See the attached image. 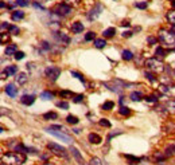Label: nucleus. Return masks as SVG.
<instances>
[{"label": "nucleus", "mask_w": 175, "mask_h": 165, "mask_svg": "<svg viewBox=\"0 0 175 165\" xmlns=\"http://www.w3.org/2000/svg\"><path fill=\"white\" fill-rule=\"evenodd\" d=\"M26 161V154L20 152H10L3 154V162L8 165H20Z\"/></svg>", "instance_id": "nucleus-1"}, {"label": "nucleus", "mask_w": 175, "mask_h": 165, "mask_svg": "<svg viewBox=\"0 0 175 165\" xmlns=\"http://www.w3.org/2000/svg\"><path fill=\"white\" fill-rule=\"evenodd\" d=\"M159 40L162 42L166 47L175 48V32L174 31L160 30L159 31Z\"/></svg>", "instance_id": "nucleus-2"}, {"label": "nucleus", "mask_w": 175, "mask_h": 165, "mask_svg": "<svg viewBox=\"0 0 175 165\" xmlns=\"http://www.w3.org/2000/svg\"><path fill=\"white\" fill-rule=\"evenodd\" d=\"M146 66L148 67L151 71H154V73H162V71H164V64H163V62L159 60L158 58H150V59H147Z\"/></svg>", "instance_id": "nucleus-3"}, {"label": "nucleus", "mask_w": 175, "mask_h": 165, "mask_svg": "<svg viewBox=\"0 0 175 165\" xmlns=\"http://www.w3.org/2000/svg\"><path fill=\"white\" fill-rule=\"evenodd\" d=\"M46 132H47V133H50V134H53L54 137L59 138L61 141H64V142H66V144H70L71 141H73L71 138H70L69 134L64 133V130H57V129H51V127H47V129H46Z\"/></svg>", "instance_id": "nucleus-4"}, {"label": "nucleus", "mask_w": 175, "mask_h": 165, "mask_svg": "<svg viewBox=\"0 0 175 165\" xmlns=\"http://www.w3.org/2000/svg\"><path fill=\"white\" fill-rule=\"evenodd\" d=\"M47 148L50 149V152H53L55 156H59V157H66L67 156V152L64 146L58 145V144H55V142H49Z\"/></svg>", "instance_id": "nucleus-5"}, {"label": "nucleus", "mask_w": 175, "mask_h": 165, "mask_svg": "<svg viewBox=\"0 0 175 165\" xmlns=\"http://www.w3.org/2000/svg\"><path fill=\"white\" fill-rule=\"evenodd\" d=\"M45 74H46V76H47L51 82H55V81L58 79V76L61 75V69H59V67H55V66L47 67V69L45 70Z\"/></svg>", "instance_id": "nucleus-6"}, {"label": "nucleus", "mask_w": 175, "mask_h": 165, "mask_svg": "<svg viewBox=\"0 0 175 165\" xmlns=\"http://www.w3.org/2000/svg\"><path fill=\"white\" fill-rule=\"evenodd\" d=\"M54 12L59 16H67L71 13V7L67 6V4L62 3V4H57L54 8Z\"/></svg>", "instance_id": "nucleus-7"}, {"label": "nucleus", "mask_w": 175, "mask_h": 165, "mask_svg": "<svg viewBox=\"0 0 175 165\" xmlns=\"http://www.w3.org/2000/svg\"><path fill=\"white\" fill-rule=\"evenodd\" d=\"M102 11H104V6H102L101 3H97V4H96V6L92 8V10H90V12L88 13V19H89V20L97 19V18L101 15Z\"/></svg>", "instance_id": "nucleus-8"}, {"label": "nucleus", "mask_w": 175, "mask_h": 165, "mask_svg": "<svg viewBox=\"0 0 175 165\" xmlns=\"http://www.w3.org/2000/svg\"><path fill=\"white\" fill-rule=\"evenodd\" d=\"M54 38L57 39L58 43H61V45H69L70 43V38L67 35H65V34H62V32H54Z\"/></svg>", "instance_id": "nucleus-9"}, {"label": "nucleus", "mask_w": 175, "mask_h": 165, "mask_svg": "<svg viewBox=\"0 0 175 165\" xmlns=\"http://www.w3.org/2000/svg\"><path fill=\"white\" fill-rule=\"evenodd\" d=\"M104 86H105V87H108L109 90H112V91L117 93V94H120V93L123 91V89H124V87H121V86L116 85L115 81H113V82H104Z\"/></svg>", "instance_id": "nucleus-10"}, {"label": "nucleus", "mask_w": 175, "mask_h": 165, "mask_svg": "<svg viewBox=\"0 0 175 165\" xmlns=\"http://www.w3.org/2000/svg\"><path fill=\"white\" fill-rule=\"evenodd\" d=\"M6 93L10 95L11 98H15L16 95H18V87L15 85H12V83H10V85L6 86Z\"/></svg>", "instance_id": "nucleus-11"}, {"label": "nucleus", "mask_w": 175, "mask_h": 165, "mask_svg": "<svg viewBox=\"0 0 175 165\" xmlns=\"http://www.w3.org/2000/svg\"><path fill=\"white\" fill-rule=\"evenodd\" d=\"M84 31V24L81 22H74L71 24V32L73 34H81Z\"/></svg>", "instance_id": "nucleus-12"}, {"label": "nucleus", "mask_w": 175, "mask_h": 165, "mask_svg": "<svg viewBox=\"0 0 175 165\" xmlns=\"http://www.w3.org/2000/svg\"><path fill=\"white\" fill-rule=\"evenodd\" d=\"M35 101V97L34 95H23L22 98H20V102H22L23 105H32Z\"/></svg>", "instance_id": "nucleus-13"}, {"label": "nucleus", "mask_w": 175, "mask_h": 165, "mask_svg": "<svg viewBox=\"0 0 175 165\" xmlns=\"http://www.w3.org/2000/svg\"><path fill=\"white\" fill-rule=\"evenodd\" d=\"M27 79H29V76H27L26 73H19L16 75V83H18V85H24V83L27 82Z\"/></svg>", "instance_id": "nucleus-14"}, {"label": "nucleus", "mask_w": 175, "mask_h": 165, "mask_svg": "<svg viewBox=\"0 0 175 165\" xmlns=\"http://www.w3.org/2000/svg\"><path fill=\"white\" fill-rule=\"evenodd\" d=\"M71 153H73V156L77 159V161H78V164L80 165H84V159L82 156L80 154V152H78V149L77 148H74V146H71Z\"/></svg>", "instance_id": "nucleus-15"}, {"label": "nucleus", "mask_w": 175, "mask_h": 165, "mask_svg": "<svg viewBox=\"0 0 175 165\" xmlns=\"http://www.w3.org/2000/svg\"><path fill=\"white\" fill-rule=\"evenodd\" d=\"M88 140H89L92 144H100L102 141L101 137H100L99 134H96V133H90L89 136H88Z\"/></svg>", "instance_id": "nucleus-16"}, {"label": "nucleus", "mask_w": 175, "mask_h": 165, "mask_svg": "<svg viewBox=\"0 0 175 165\" xmlns=\"http://www.w3.org/2000/svg\"><path fill=\"white\" fill-rule=\"evenodd\" d=\"M129 97H131V99L135 101V102H139V101L143 99V95H141V93H139V91H132Z\"/></svg>", "instance_id": "nucleus-17"}, {"label": "nucleus", "mask_w": 175, "mask_h": 165, "mask_svg": "<svg viewBox=\"0 0 175 165\" xmlns=\"http://www.w3.org/2000/svg\"><path fill=\"white\" fill-rule=\"evenodd\" d=\"M155 55H156V58L163 59V58L167 57V52H166V50L163 47H158V48H156V51H155Z\"/></svg>", "instance_id": "nucleus-18"}, {"label": "nucleus", "mask_w": 175, "mask_h": 165, "mask_svg": "<svg viewBox=\"0 0 175 165\" xmlns=\"http://www.w3.org/2000/svg\"><path fill=\"white\" fill-rule=\"evenodd\" d=\"M24 18V12L23 11H14L12 12V20H22Z\"/></svg>", "instance_id": "nucleus-19"}, {"label": "nucleus", "mask_w": 175, "mask_h": 165, "mask_svg": "<svg viewBox=\"0 0 175 165\" xmlns=\"http://www.w3.org/2000/svg\"><path fill=\"white\" fill-rule=\"evenodd\" d=\"M166 109H167L169 113L175 114V101H169L167 102V103H166Z\"/></svg>", "instance_id": "nucleus-20"}, {"label": "nucleus", "mask_w": 175, "mask_h": 165, "mask_svg": "<svg viewBox=\"0 0 175 165\" xmlns=\"http://www.w3.org/2000/svg\"><path fill=\"white\" fill-rule=\"evenodd\" d=\"M121 57H123V59H124V60H132V59H134V54H132L129 50H124V51H123V52H121Z\"/></svg>", "instance_id": "nucleus-21"}, {"label": "nucleus", "mask_w": 175, "mask_h": 165, "mask_svg": "<svg viewBox=\"0 0 175 165\" xmlns=\"http://www.w3.org/2000/svg\"><path fill=\"white\" fill-rule=\"evenodd\" d=\"M115 34H116V28H115V27H109V28H106L104 31V36H105V38H112Z\"/></svg>", "instance_id": "nucleus-22"}, {"label": "nucleus", "mask_w": 175, "mask_h": 165, "mask_svg": "<svg viewBox=\"0 0 175 165\" xmlns=\"http://www.w3.org/2000/svg\"><path fill=\"white\" fill-rule=\"evenodd\" d=\"M4 73H6L7 75H15V74L18 73V66H8Z\"/></svg>", "instance_id": "nucleus-23"}, {"label": "nucleus", "mask_w": 175, "mask_h": 165, "mask_svg": "<svg viewBox=\"0 0 175 165\" xmlns=\"http://www.w3.org/2000/svg\"><path fill=\"white\" fill-rule=\"evenodd\" d=\"M18 51H16V46H8V47L6 48V55L7 57H11V55H15Z\"/></svg>", "instance_id": "nucleus-24"}, {"label": "nucleus", "mask_w": 175, "mask_h": 165, "mask_svg": "<svg viewBox=\"0 0 175 165\" xmlns=\"http://www.w3.org/2000/svg\"><path fill=\"white\" fill-rule=\"evenodd\" d=\"M43 118H45V120H57L58 114L55 113V111H49V113H45V114H43Z\"/></svg>", "instance_id": "nucleus-25"}, {"label": "nucleus", "mask_w": 175, "mask_h": 165, "mask_svg": "<svg viewBox=\"0 0 175 165\" xmlns=\"http://www.w3.org/2000/svg\"><path fill=\"white\" fill-rule=\"evenodd\" d=\"M167 20H169L172 25H175V10L169 11V13H167Z\"/></svg>", "instance_id": "nucleus-26"}, {"label": "nucleus", "mask_w": 175, "mask_h": 165, "mask_svg": "<svg viewBox=\"0 0 175 165\" xmlns=\"http://www.w3.org/2000/svg\"><path fill=\"white\" fill-rule=\"evenodd\" d=\"M94 46L97 48H104L105 46H106V42H105L104 39H96V40H94Z\"/></svg>", "instance_id": "nucleus-27"}, {"label": "nucleus", "mask_w": 175, "mask_h": 165, "mask_svg": "<svg viewBox=\"0 0 175 165\" xmlns=\"http://www.w3.org/2000/svg\"><path fill=\"white\" fill-rule=\"evenodd\" d=\"M113 106H115V103H113L112 101H106V102L102 103L101 108L104 109V110H111V109H113Z\"/></svg>", "instance_id": "nucleus-28"}, {"label": "nucleus", "mask_w": 175, "mask_h": 165, "mask_svg": "<svg viewBox=\"0 0 175 165\" xmlns=\"http://www.w3.org/2000/svg\"><path fill=\"white\" fill-rule=\"evenodd\" d=\"M66 121L69 122V124H71V125H76V124H78V118L76 117V115H67L66 117Z\"/></svg>", "instance_id": "nucleus-29"}, {"label": "nucleus", "mask_w": 175, "mask_h": 165, "mask_svg": "<svg viewBox=\"0 0 175 165\" xmlns=\"http://www.w3.org/2000/svg\"><path fill=\"white\" fill-rule=\"evenodd\" d=\"M41 98L45 99V101H49V99L53 98V93H50V91H43V93L41 94Z\"/></svg>", "instance_id": "nucleus-30"}, {"label": "nucleus", "mask_w": 175, "mask_h": 165, "mask_svg": "<svg viewBox=\"0 0 175 165\" xmlns=\"http://www.w3.org/2000/svg\"><path fill=\"white\" fill-rule=\"evenodd\" d=\"M70 74H71L73 76H76L77 79H80L81 82H85V78H84V75H82V74L77 73V71H74V70H73V71H70Z\"/></svg>", "instance_id": "nucleus-31"}, {"label": "nucleus", "mask_w": 175, "mask_h": 165, "mask_svg": "<svg viewBox=\"0 0 175 165\" xmlns=\"http://www.w3.org/2000/svg\"><path fill=\"white\" fill-rule=\"evenodd\" d=\"M125 159L129 160L131 164H139V162H140V159H137V157H134V156H129V154L125 156Z\"/></svg>", "instance_id": "nucleus-32"}, {"label": "nucleus", "mask_w": 175, "mask_h": 165, "mask_svg": "<svg viewBox=\"0 0 175 165\" xmlns=\"http://www.w3.org/2000/svg\"><path fill=\"white\" fill-rule=\"evenodd\" d=\"M135 7L139 8V10H146L147 7H148V3L147 1H140V3H135Z\"/></svg>", "instance_id": "nucleus-33"}, {"label": "nucleus", "mask_w": 175, "mask_h": 165, "mask_svg": "<svg viewBox=\"0 0 175 165\" xmlns=\"http://www.w3.org/2000/svg\"><path fill=\"white\" fill-rule=\"evenodd\" d=\"M120 114H123V115H129V114H131L129 108H127V106H121V108H120Z\"/></svg>", "instance_id": "nucleus-34"}, {"label": "nucleus", "mask_w": 175, "mask_h": 165, "mask_svg": "<svg viewBox=\"0 0 175 165\" xmlns=\"http://www.w3.org/2000/svg\"><path fill=\"white\" fill-rule=\"evenodd\" d=\"M59 95L61 97H64V98H66V97H73V93L71 91H69V90H62V91L59 93Z\"/></svg>", "instance_id": "nucleus-35"}, {"label": "nucleus", "mask_w": 175, "mask_h": 165, "mask_svg": "<svg viewBox=\"0 0 175 165\" xmlns=\"http://www.w3.org/2000/svg\"><path fill=\"white\" fill-rule=\"evenodd\" d=\"M57 106H58V108H61V109H65V110H66V109H69V103H67V102H65V101H59L57 103Z\"/></svg>", "instance_id": "nucleus-36"}, {"label": "nucleus", "mask_w": 175, "mask_h": 165, "mask_svg": "<svg viewBox=\"0 0 175 165\" xmlns=\"http://www.w3.org/2000/svg\"><path fill=\"white\" fill-rule=\"evenodd\" d=\"M100 125H101V126H105V127H111V122H109L106 118H102V120H100Z\"/></svg>", "instance_id": "nucleus-37"}, {"label": "nucleus", "mask_w": 175, "mask_h": 165, "mask_svg": "<svg viewBox=\"0 0 175 165\" xmlns=\"http://www.w3.org/2000/svg\"><path fill=\"white\" fill-rule=\"evenodd\" d=\"M94 39V32H92V31H89L88 34L85 35V40L86 42H90V40H93Z\"/></svg>", "instance_id": "nucleus-38"}, {"label": "nucleus", "mask_w": 175, "mask_h": 165, "mask_svg": "<svg viewBox=\"0 0 175 165\" xmlns=\"http://www.w3.org/2000/svg\"><path fill=\"white\" fill-rule=\"evenodd\" d=\"M29 1L30 0H16V4L20 7H27L29 6Z\"/></svg>", "instance_id": "nucleus-39"}, {"label": "nucleus", "mask_w": 175, "mask_h": 165, "mask_svg": "<svg viewBox=\"0 0 175 165\" xmlns=\"http://www.w3.org/2000/svg\"><path fill=\"white\" fill-rule=\"evenodd\" d=\"M8 30H10V32L11 34H14V35H18V34H19V28H18L16 25H11Z\"/></svg>", "instance_id": "nucleus-40"}, {"label": "nucleus", "mask_w": 175, "mask_h": 165, "mask_svg": "<svg viewBox=\"0 0 175 165\" xmlns=\"http://www.w3.org/2000/svg\"><path fill=\"white\" fill-rule=\"evenodd\" d=\"M144 75H146V78H147L148 81H150V82H155V81H156V79H155V76H154L151 73H147V71H146V73H144Z\"/></svg>", "instance_id": "nucleus-41"}, {"label": "nucleus", "mask_w": 175, "mask_h": 165, "mask_svg": "<svg viewBox=\"0 0 175 165\" xmlns=\"http://www.w3.org/2000/svg\"><path fill=\"white\" fill-rule=\"evenodd\" d=\"M14 57H15L16 60H20V59H23V58H24V52H22V51H18V52H16Z\"/></svg>", "instance_id": "nucleus-42"}, {"label": "nucleus", "mask_w": 175, "mask_h": 165, "mask_svg": "<svg viewBox=\"0 0 175 165\" xmlns=\"http://www.w3.org/2000/svg\"><path fill=\"white\" fill-rule=\"evenodd\" d=\"M121 133H123L121 130H117V132H112V133H109L108 138H106V140H108V142L111 141V138H112V137H115V136H117V134H121Z\"/></svg>", "instance_id": "nucleus-43"}, {"label": "nucleus", "mask_w": 175, "mask_h": 165, "mask_svg": "<svg viewBox=\"0 0 175 165\" xmlns=\"http://www.w3.org/2000/svg\"><path fill=\"white\" fill-rule=\"evenodd\" d=\"M84 98H85V97H84L82 94H78V95H76V97H74V99H73V101L78 103V102H82V101H84Z\"/></svg>", "instance_id": "nucleus-44"}, {"label": "nucleus", "mask_w": 175, "mask_h": 165, "mask_svg": "<svg viewBox=\"0 0 175 165\" xmlns=\"http://www.w3.org/2000/svg\"><path fill=\"white\" fill-rule=\"evenodd\" d=\"M146 101L147 102H158V98H156L155 95H148V97H146Z\"/></svg>", "instance_id": "nucleus-45"}, {"label": "nucleus", "mask_w": 175, "mask_h": 165, "mask_svg": "<svg viewBox=\"0 0 175 165\" xmlns=\"http://www.w3.org/2000/svg\"><path fill=\"white\" fill-rule=\"evenodd\" d=\"M90 165H102V164H101V161H100L97 157H94V159L90 160Z\"/></svg>", "instance_id": "nucleus-46"}, {"label": "nucleus", "mask_w": 175, "mask_h": 165, "mask_svg": "<svg viewBox=\"0 0 175 165\" xmlns=\"http://www.w3.org/2000/svg\"><path fill=\"white\" fill-rule=\"evenodd\" d=\"M34 7L36 8V10H42V11H45V10H46L45 7L42 6V4H39V3H34Z\"/></svg>", "instance_id": "nucleus-47"}, {"label": "nucleus", "mask_w": 175, "mask_h": 165, "mask_svg": "<svg viewBox=\"0 0 175 165\" xmlns=\"http://www.w3.org/2000/svg\"><path fill=\"white\" fill-rule=\"evenodd\" d=\"M123 36H124V38H131V36H132V31H125V32H123Z\"/></svg>", "instance_id": "nucleus-48"}, {"label": "nucleus", "mask_w": 175, "mask_h": 165, "mask_svg": "<svg viewBox=\"0 0 175 165\" xmlns=\"http://www.w3.org/2000/svg\"><path fill=\"white\" fill-rule=\"evenodd\" d=\"M42 47L45 48V50H50V46H49L47 42H42Z\"/></svg>", "instance_id": "nucleus-49"}, {"label": "nucleus", "mask_w": 175, "mask_h": 165, "mask_svg": "<svg viewBox=\"0 0 175 165\" xmlns=\"http://www.w3.org/2000/svg\"><path fill=\"white\" fill-rule=\"evenodd\" d=\"M156 42H158V40H156L155 38H148V43H150V45H155Z\"/></svg>", "instance_id": "nucleus-50"}, {"label": "nucleus", "mask_w": 175, "mask_h": 165, "mask_svg": "<svg viewBox=\"0 0 175 165\" xmlns=\"http://www.w3.org/2000/svg\"><path fill=\"white\" fill-rule=\"evenodd\" d=\"M10 27H11V25H8V24H7V23H6V22H3V23H1V30H6V28H10Z\"/></svg>", "instance_id": "nucleus-51"}, {"label": "nucleus", "mask_w": 175, "mask_h": 165, "mask_svg": "<svg viewBox=\"0 0 175 165\" xmlns=\"http://www.w3.org/2000/svg\"><path fill=\"white\" fill-rule=\"evenodd\" d=\"M121 25H124V27H128V25H129V22H128V20H123V22H121Z\"/></svg>", "instance_id": "nucleus-52"}, {"label": "nucleus", "mask_w": 175, "mask_h": 165, "mask_svg": "<svg viewBox=\"0 0 175 165\" xmlns=\"http://www.w3.org/2000/svg\"><path fill=\"white\" fill-rule=\"evenodd\" d=\"M7 39H8V35H6V34H1V42H6Z\"/></svg>", "instance_id": "nucleus-53"}, {"label": "nucleus", "mask_w": 175, "mask_h": 165, "mask_svg": "<svg viewBox=\"0 0 175 165\" xmlns=\"http://www.w3.org/2000/svg\"><path fill=\"white\" fill-rule=\"evenodd\" d=\"M73 132H74V133H76V134H80V129H74Z\"/></svg>", "instance_id": "nucleus-54"}, {"label": "nucleus", "mask_w": 175, "mask_h": 165, "mask_svg": "<svg viewBox=\"0 0 175 165\" xmlns=\"http://www.w3.org/2000/svg\"><path fill=\"white\" fill-rule=\"evenodd\" d=\"M171 4H172V7H175V0H172V1H171Z\"/></svg>", "instance_id": "nucleus-55"}, {"label": "nucleus", "mask_w": 175, "mask_h": 165, "mask_svg": "<svg viewBox=\"0 0 175 165\" xmlns=\"http://www.w3.org/2000/svg\"><path fill=\"white\" fill-rule=\"evenodd\" d=\"M39 1H50V0H39Z\"/></svg>", "instance_id": "nucleus-56"}, {"label": "nucleus", "mask_w": 175, "mask_h": 165, "mask_svg": "<svg viewBox=\"0 0 175 165\" xmlns=\"http://www.w3.org/2000/svg\"><path fill=\"white\" fill-rule=\"evenodd\" d=\"M45 165H53V164H50V162H46V164Z\"/></svg>", "instance_id": "nucleus-57"}, {"label": "nucleus", "mask_w": 175, "mask_h": 165, "mask_svg": "<svg viewBox=\"0 0 175 165\" xmlns=\"http://www.w3.org/2000/svg\"><path fill=\"white\" fill-rule=\"evenodd\" d=\"M174 32H175V28H174Z\"/></svg>", "instance_id": "nucleus-58"}]
</instances>
